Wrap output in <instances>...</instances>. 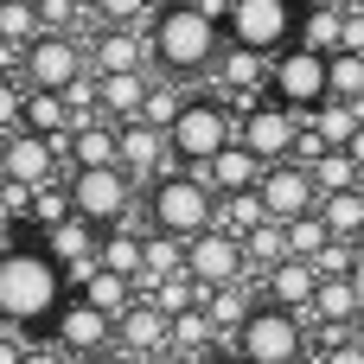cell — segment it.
Masks as SVG:
<instances>
[{
	"label": "cell",
	"mask_w": 364,
	"mask_h": 364,
	"mask_svg": "<svg viewBox=\"0 0 364 364\" xmlns=\"http://www.w3.org/2000/svg\"><path fill=\"white\" fill-rule=\"evenodd\" d=\"M64 262L45 250V243H13L6 250V262H0V314H6V326H51L58 320V307L70 301L64 294Z\"/></svg>",
	"instance_id": "obj_2"
},
{
	"label": "cell",
	"mask_w": 364,
	"mask_h": 364,
	"mask_svg": "<svg viewBox=\"0 0 364 364\" xmlns=\"http://www.w3.org/2000/svg\"><path fill=\"white\" fill-rule=\"evenodd\" d=\"M51 346L64 352V358H96V352H109L115 346V320L102 314V307H90L83 294H70L64 307H58V320H51Z\"/></svg>",
	"instance_id": "obj_11"
},
{
	"label": "cell",
	"mask_w": 364,
	"mask_h": 364,
	"mask_svg": "<svg viewBox=\"0 0 364 364\" xmlns=\"http://www.w3.org/2000/svg\"><path fill=\"white\" fill-rule=\"evenodd\" d=\"M83 364H141V358H128L122 346H109V352H96V358H83Z\"/></svg>",
	"instance_id": "obj_36"
},
{
	"label": "cell",
	"mask_w": 364,
	"mask_h": 364,
	"mask_svg": "<svg viewBox=\"0 0 364 364\" xmlns=\"http://www.w3.org/2000/svg\"><path fill=\"white\" fill-rule=\"evenodd\" d=\"M147 45H154V64H160V77H211L218 70V58H224V45H230V32H224V19H211L198 0H166L160 13H154V26H147Z\"/></svg>",
	"instance_id": "obj_1"
},
{
	"label": "cell",
	"mask_w": 364,
	"mask_h": 364,
	"mask_svg": "<svg viewBox=\"0 0 364 364\" xmlns=\"http://www.w3.org/2000/svg\"><path fill=\"white\" fill-rule=\"evenodd\" d=\"M243 256H250V282L262 288V282L294 256V250H288V224H275V218H269L262 230H250V237H243Z\"/></svg>",
	"instance_id": "obj_23"
},
{
	"label": "cell",
	"mask_w": 364,
	"mask_h": 364,
	"mask_svg": "<svg viewBox=\"0 0 364 364\" xmlns=\"http://www.w3.org/2000/svg\"><path fill=\"white\" fill-rule=\"evenodd\" d=\"M333 102L364 109V51H333Z\"/></svg>",
	"instance_id": "obj_31"
},
{
	"label": "cell",
	"mask_w": 364,
	"mask_h": 364,
	"mask_svg": "<svg viewBox=\"0 0 364 364\" xmlns=\"http://www.w3.org/2000/svg\"><path fill=\"white\" fill-rule=\"evenodd\" d=\"M77 294H83L90 307H102L109 320H122V314H128V307L141 301V288H134L128 275H115V269H96V275H90V282H83Z\"/></svg>",
	"instance_id": "obj_24"
},
{
	"label": "cell",
	"mask_w": 364,
	"mask_h": 364,
	"mask_svg": "<svg viewBox=\"0 0 364 364\" xmlns=\"http://www.w3.org/2000/svg\"><path fill=\"white\" fill-rule=\"evenodd\" d=\"M166 364H179V358H166Z\"/></svg>",
	"instance_id": "obj_43"
},
{
	"label": "cell",
	"mask_w": 364,
	"mask_h": 364,
	"mask_svg": "<svg viewBox=\"0 0 364 364\" xmlns=\"http://www.w3.org/2000/svg\"><path fill=\"white\" fill-rule=\"evenodd\" d=\"M141 218H147V230H166V237H186L192 243V237L218 230V192H211L205 173L173 166L166 179H154L141 192Z\"/></svg>",
	"instance_id": "obj_3"
},
{
	"label": "cell",
	"mask_w": 364,
	"mask_h": 364,
	"mask_svg": "<svg viewBox=\"0 0 364 364\" xmlns=\"http://www.w3.org/2000/svg\"><path fill=\"white\" fill-rule=\"evenodd\" d=\"M294 45H307V51H339L346 45V0H307V13H301V38Z\"/></svg>",
	"instance_id": "obj_22"
},
{
	"label": "cell",
	"mask_w": 364,
	"mask_h": 364,
	"mask_svg": "<svg viewBox=\"0 0 364 364\" xmlns=\"http://www.w3.org/2000/svg\"><path fill=\"white\" fill-rule=\"evenodd\" d=\"M333 243H339V237L326 230V218H320V211H314V218H294V224H288V250H294L301 262H320Z\"/></svg>",
	"instance_id": "obj_30"
},
{
	"label": "cell",
	"mask_w": 364,
	"mask_h": 364,
	"mask_svg": "<svg viewBox=\"0 0 364 364\" xmlns=\"http://www.w3.org/2000/svg\"><path fill=\"white\" fill-rule=\"evenodd\" d=\"M358 346H364V320H358Z\"/></svg>",
	"instance_id": "obj_40"
},
{
	"label": "cell",
	"mask_w": 364,
	"mask_h": 364,
	"mask_svg": "<svg viewBox=\"0 0 364 364\" xmlns=\"http://www.w3.org/2000/svg\"><path fill=\"white\" fill-rule=\"evenodd\" d=\"M314 364H364V346L346 339V346H314Z\"/></svg>",
	"instance_id": "obj_34"
},
{
	"label": "cell",
	"mask_w": 364,
	"mask_h": 364,
	"mask_svg": "<svg viewBox=\"0 0 364 364\" xmlns=\"http://www.w3.org/2000/svg\"><path fill=\"white\" fill-rule=\"evenodd\" d=\"M173 166H186V173H205L224 147H237L243 141V115L224 102V96H192L186 102V115L173 122Z\"/></svg>",
	"instance_id": "obj_4"
},
{
	"label": "cell",
	"mask_w": 364,
	"mask_h": 364,
	"mask_svg": "<svg viewBox=\"0 0 364 364\" xmlns=\"http://www.w3.org/2000/svg\"><path fill=\"white\" fill-rule=\"evenodd\" d=\"M205 364H256V358H243V352H237V346H224V352H218V358H205Z\"/></svg>",
	"instance_id": "obj_37"
},
{
	"label": "cell",
	"mask_w": 364,
	"mask_h": 364,
	"mask_svg": "<svg viewBox=\"0 0 364 364\" xmlns=\"http://www.w3.org/2000/svg\"><path fill=\"white\" fill-rule=\"evenodd\" d=\"M0 166H6V179H19V186H32V192H45V186H58V173L70 166V154H64V141H51V134H6V154H0Z\"/></svg>",
	"instance_id": "obj_13"
},
{
	"label": "cell",
	"mask_w": 364,
	"mask_h": 364,
	"mask_svg": "<svg viewBox=\"0 0 364 364\" xmlns=\"http://www.w3.org/2000/svg\"><path fill=\"white\" fill-rule=\"evenodd\" d=\"M262 224H269V205H262V192L218 198V230H230V237H250V230H262Z\"/></svg>",
	"instance_id": "obj_28"
},
{
	"label": "cell",
	"mask_w": 364,
	"mask_h": 364,
	"mask_svg": "<svg viewBox=\"0 0 364 364\" xmlns=\"http://www.w3.org/2000/svg\"><path fill=\"white\" fill-rule=\"evenodd\" d=\"M122 173L147 192L154 179H166L173 173V141H166V128H154V122H122Z\"/></svg>",
	"instance_id": "obj_16"
},
{
	"label": "cell",
	"mask_w": 364,
	"mask_h": 364,
	"mask_svg": "<svg viewBox=\"0 0 364 364\" xmlns=\"http://www.w3.org/2000/svg\"><path fill=\"white\" fill-rule=\"evenodd\" d=\"M301 134H307V115H294V109L275 102V96H262L256 109H243V147L262 154L269 166L294 160V154H301Z\"/></svg>",
	"instance_id": "obj_9"
},
{
	"label": "cell",
	"mask_w": 364,
	"mask_h": 364,
	"mask_svg": "<svg viewBox=\"0 0 364 364\" xmlns=\"http://www.w3.org/2000/svg\"><path fill=\"white\" fill-rule=\"evenodd\" d=\"M262 301H275V307H288V314H314V301H320V269L314 262H301V256H288L269 282H262Z\"/></svg>",
	"instance_id": "obj_19"
},
{
	"label": "cell",
	"mask_w": 364,
	"mask_h": 364,
	"mask_svg": "<svg viewBox=\"0 0 364 364\" xmlns=\"http://www.w3.org/2000/svg\"><path fill=\"white\" fill-rule=\"evenodd\" d=\"M70 154V173H102V166H122V122L96 115V122H77V134L64 141Z\"/></svg>",
	"instance_id": "obj_18"
},
{
	"label": "cell",
	"mask_w": 364,
	"mask_h": 364,
	"mask_svg": "<svg viewBox=\"0 0 364 364\" xmlns=\"http://www.w3.org/2000/svg\"><path fill=\"white\" fill-rule=\"evenodd\" d=\"M301 13H307L301 0H230L224 32H230V45H250L262 58H282L301 38Z\"/></svg>",
	"instance_id": "obj_6"
},
{
	"label": "cell",
	"mask_w": 364,
	"mask_h": 364,
	"mask_svg": "<svg viewBox=\"0 0 364 364\" xmlns=\"http://www.w3.org/2000/svg\"><path fill=\"white\" fill-rule=\"evenodd\" d=\"M262 173H269V160H262V154H250L243 141H237V147H224V154L205 166V179H211V192H218V198H237V192H262Z\"/></svg>",
	"instance_id": "obj_20"
},
{
	"label": "cell",
	"mask_w": 364,
	"mask_h": 364,
	"mask_svg": "<svg viewBox=\"0 0 364 364\" xmlns=\"http://www.w3.org/2000/svg\"><path fill=\"white\" fill-rule=\"evenodd\" d=\"M77 77H90V38H70V32H45L32 51H26V83L32 90H70Z\"/></svg>",
	"instance_id": "obj_10"
},
{
	"label": "cell",
	"mask_w": 364,
	"mask_h": 364,
	"mask_svg": "<svg viewBox=\"0 0 364 364\" xmlns=\"http://www.w3.org/2000/svg\"><path fill=\"white\" fill-rule=\"evenodd\" d=\"M90 70H96V77L154 70V45H147V32H134V26H102V32L90 38Z\"/></svg>",
	"instance_id": "obj_17"
},
{
	"label": "cell",
	"mask_w": 364,
	"mask_h": 364,
	"mask_svg": "<svg viewBox=\"0 0 364 364\" xmlns=\"http://www.w3.org/2000/svg\"><path fill=\"white\" fill-rule=\"evenodd\" d=\"M269 96L288 102L294 115H314L320 102H333V58H326V51H307V45H288V51L275 58Z\"/></svg>",
	"instance_id": "obj_8"
},
{
	"label": "cell",
	"mask_w": 364,
	"mask_h": 364,
	"mask_svg": "<svg viewBox=\"0 0 364 364\" xmlns=\"http://www.w3.org/2000/svg\"><path fill=\"white\" fill-rule=\"evenodd\" d=\"M70 205L77 218H90L96 230H122L134 211H141V186L122 173V166H102V173H70Z\"/></svg>",
	"instance_id": "obj_7"
},
{
	"label": "cell",
	"mask_w": 364,
	"mask_h": 364,
	"mask_svg": "<svg viewBox=\"0 0 364 364\" xmlns=\"http://www.w3.org/2000/svg\"><path fill=\"white\" fill-rule=\"evenodd\" d=\"M358 6H364V0H358Z\"/></svg>",
	"instance_id": "obj_44"
},
{
	"label": "cell",
	"mask_w": 364,
	"mask_h": 364,
	"mask_svg": "<svg viewBox=\"0 0 364 364\" xmlns=\"http://www.w3.org/2000/svg\"><path fill=\"white\" fill-rule=\"evenodd\" d=\"M320 218H326V230H333L339 243H358V237H364V186H358V192H333V198H320Z\"/></svg>",
	"instance_id": "obj_25"
},
{
	"label": "cell",
	"mask_w": 364,
	"mask_h": 364,
	"mask_svg": "<svg viewBox=\"0 0 364 364\" xmlns=\"http://www.w3.org/2000/svg\"><path fill=\"white\" fill-rule=\"evenodd\" d=\"M83 6H96V0H83Z\"/></svg>",
	"instance_id": "obj_42"
},
{
	"label": "cell",
	"mask_w": 364,
	"mask_h": 364,
	"mask_svg": "<svg viewBox=\"0 0 364 364\" xmlns=\"http://www.w3.org/2000/svg\"><path fill=\"white\" fill-rule=\"evenodd\" d=\"M346 154H352V160H358V166H364V128H358V141H352V147H346Z\"/></svg>",
	"instance_id": "obj_38"
},
{
	"label": "cell",
	"mask_w": 364,
	"mask_h": 364,
	"mask_svg": "<svg viewBox=\"0 0 364 364\" xmlns=\"http://www.w3.org/2000/svg\"><path fill=\"white\" fill-rule=\"evenodd\" d=\"M141 301H154V307H160L166 320H179V314H192V307H205L211 294H205V288H198L192 275H173V282H160V288H147Z\"/></svg>",
	"instance_id": "obj_29"
},
{
	"label": "cell",
	"mask_w": 364,
	"mask_h": 364,
	"mask_svg": "<svg viewBox=\"0 0 364 364\" xmlns=\"http://www.w3.org/2000/svg\"><path fill=\"white\" fill-rule=\"evenodd\" d=\"M45 38V19H38V6H26V0H0V45H13V51H32Z\"/></svg>",
	"instance_id": "obj_26"
},
{
	"label": "cell",
	"mask_w": 364,
	"mask_h": 364,
	"mask_svg": "<svg viewBox=\"0 0 364 364\" xmlns=\"http://www.w3.org/2000/svg\"><path fill=\"white\" fill-rule=\"evenodd\" d=\"M0 205H6V218H13V224H32V205H38V192H32V186H19V179H6Z\"/></svg>",
	"instance_id": "obj_33"
},
{
	"label": "cell",
	"mask_w": 364,
	"mask_h": 364,
	"mask_svg": "<svg viewBox=\"0 0 364 364\" xmlns=\"http://www.w3.org/2000/svg\"><path fill=\"white\" fill-rule=\"evenodd\" d=\"M186 275H192L205 294L250 282V256H243V237H230V230H205V237H192V262H186Z\"/></svg>",
	"instance_id": "obj_12"
},
{
	"label": "cell",
	"mask_w": 364,
	"mask_h": 364,
	"mask_svg": "<svg viewBox=\"0 0 364 364\" xmlns=\"http://www.w3.org/2000/svg\"><path fill=\"white\" fill-rule=\"evenodd\" d=\"M262 205H269V218H275V224L314 218V211H320L314 166H301V160H282V166H269V173H262Z\"/></svg>",
	"instance_id": "obj_14"
},
{
	"label": "cell",
	"mask_w": 364,
	"mask_h": 364,
	"mask_svg": "<svg viewBox=\"0 0 364 364\" xmlns=\"http://www.w3.org/2000/svg\"><path fill=\"white\" fill-rule=\"evenodd\" d=\"M307 128H320L326 147H352L358 128H364V109H352V102H320V109L307 115Z\"/></svg>",
	"instance_id": "obj_27"
},
{
	"label": "cell",
	"mask_w": 364,
	"mask_h": 364,
	"mask_svg": "<svg viewBox=\"0 0 364 364\" xmlns=\"http://www.w3.org/2000/svg\"><path fill=\"white\" fill-rule=\"evenodd\" d=\"M154 102V70H122V77H102V115L109 122H141Z\"/></svg>",
	"instance_id": "obj_21"
},
{
	"label": "cell",
	"mask_w": 364,
	"mask_h": 364,
	"mask_svg": "<svg viewBox=\"0 0 364 364\" xmlns=\"http://www.w3.org/2000/svg\"><path fill=\"white\" fill-rule=\"evenodd\" d=\"M358 262H364V237H358Z\"/></svg>",
	"instance_id": "obj_39"
},
{
	"label": "cell",
	"mask_w": 364,
	"mask_h": 364,
	"mask_svg": "<svg viewBox=\"0 0 364 364\" xmlns=\"http://www.w3.org/2000/svg\"><path fill=\"white\" fill-rule=\"evenodd\" d=\"M154 13H160L154 0H96V19H102V26H134V32H147Z\"/></svg>",
	"instance_id": "obj_32"
},
{
	"label": "cell",
	"mask_w": 364,
	"mask_h": 364,
	"mask_svg": "<svg viewBox=\"0 0 364 364\" xmlns=\"http://www.w3.org/2000/svg\"><path fill=\"white\" fill-rule=\"evenodd\" d=\"M339 51H364V6L358 0H346V45Z\"/></svg>",
	"instance_id": "obj_35"
},
{
	"label": "cell",
	"mask_w": 364,
	"mask_h": 364,
	"mask_svg": "<svg viewBox=\"0 0 364 364\" xmlns=\"http://www.w3.org/2000/svg\"><path fill=\"white\" fill-rule=\"evenodd\" d=\"M115 346H122L128 358H141V364H166L173 358V320H166L154 301H134V307L115 320Z\"/></svg>",
	"instance_id": "obj_15"
},
{
	"label": "cell",
	"mask_w": 364,
	"mask_h": 364,
	"mask_svg": "<svg viewBox=\"0 0 364 364\" xmlns=\"http://www.w3.org/2000/svg\"><path fill=\"white\" fill-rule=\"evenodd\" d=\"M237 352L256 364H314V326L301 320V314H288V307H275V301H262L256 307V320L237 333Z\"/></svg>",
	"instance_id": "obj_5"
},
{
	"label": "cell",
	"mask_w": 364,
	"mask_h": 364,
	"mask_svg": "<svg viewBox=\"0 0 364 364\" xmlns=\"http://www.w3.org/2000/svg\"><path fill=\"white\" fill-rule=\"evenodd\" d=\"M26 6H45V0H26Z\"/></svg>",
	"instance_id": "obj_41"
}]
</instances>
